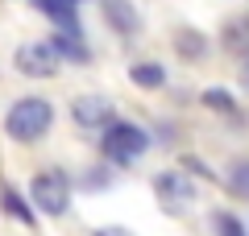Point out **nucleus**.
Segmentation results:
<instances>
[{"instance_id":"obj_1","label":"nucleus","mask_w":249,"mask_h":236,"mask_svg":"<svg viewBox=\"0 0 249 236\" xmlns=\"http://www.w3.org/2000/svg\"><path fill=\"white\" fill-rule=\"evenodd\" d=\"M50 124H54V108H50V100H42V96H25V100H17V104L4 112V133H9L17 145L42 141L46 133H50Z\"/></svg>"},{"instance_id":"obj_2","label":"nucleus","mask_w":249,"mask_h":236,"mask_svg":"<svg viewBox=\"0 0 249 236\" xmlns=\"http://www.w3.org/2000/svg\"><path fill=\"white\" fill-rule=\"evenodd\" d=\"M100 149H104V157L112 166H133L150 149V133L133 120H112L104 129V137H100Z\"/></svg>"},{"instance_id":"obj_3","label":"nucleus","mask_w":249,"mask_h":236,"mask_svg":"<svg viewBox=\"0 0 249 236\" xmlns=\"http://www.w3.org/2000/svg\"><path fill=\"white\" fill-rule=\"evenodd\" d=\"M29 195H34L37 211H46V216H67L71 211V199H75V186L62 170H42L29 183Z\"/></svg>"},{"instance_id":"obj_4","label":"nucleus","mask_w":249,"mask_h":236,"mask_svg":"<svg viewBox=\"0 0 249 236\" xmlns=\"http://www.w3.org/2000/svg\"><path fill=\"white\" fill-rule=\"evenodd\" d=\"M13 62H17V70L25 79H50V75H58V67H62L58 50H54L50 42H25V46H17Z\"/></svg>"},{"instance_id":"obj_5","label":"nucleus","mask_w":249,"mask_h":236,"mask_svg":"<svg viewBox=\"0 0 249 236\" xmlns=\"http://www.w3.org/2000/svg\"><path fill=\"white\" fill-rule=\"evenodd\" d=\"M71 116L79 129H108L112 124V100L108 96H79L71 104Z\"/></svg>"},{"instance_id":"obj_6","label":"nucleus","mask_w":249,"mask_h":236,"mask_svg":"<svg viewBox=\"0 0 249 236\" xmlns=\"http://www.w3.org/2000/svg\"><path fill=\"white\" fill-rule=\"evenodd\" d=\"M154 191H158V199L166 203L170 211H178V207H187V203L196 199V186H191V178H183V174H158L154 178Z\"/></svg>"},{"instance_id":"obj_7","label":"nucleus","mask_w":249,"mask_h":236,"mask_svg":"<svg viewBox=\"0 0 249 236\" xmlns=\"http://www.w3.org/2000/svg\"><path fill=\"white\" fill-rule=\"evenodd\" d=\"M100 9H104V21L116 29V34L133 37L137 29H142V17H137V9L129 4V0H100Z\"/></svg>"},{"instance_id":"obj_8","label":"nucleus","mask_w":249,"mask_h":236,"mask_svg":"<svg viewBox=\"0 0 249 236\" xmlns=\"http://www.w3.org/2000/svg\"><path fill=\"white\" fill-rule=\"evenodd\" d=\"M220 46L229 54H241L245 58L249 54V17H232V21H224V29H220Z\"/></svg>"},{"instance_id":"obj_9","label":"nucleus","mask_w":249,"mask_h":236,"mask_svg":"<svg viewBox=\"0 0 249 236\" xmlns=\"http://www.w3.org/2000/svg\"><path fill=\"white\" fill-rule=\"evenodd\" d=\"M129 79H133L137 87H145V91H158L162 83H166V70H162V62H137V67L129 70Z\"/></svg>"},{"instance_id":"obj_10","label":"nucleus","mask_w":249,"mask_h":236,"mask_svg":"<svg viewBox=\"0 0 249 236\" xmlns=\"http://www.w3.org/2000/svg\"><path fill=\"white\" fill-rule=\"evenodd\" d=\"M175 50L183 54V58H204L208 54V37L199 34V29H178L175 34Z\"/></svg>"},{"instance_id":"obj_11","label":"nucleus","mask_w":249,"mask_h":236,"mask_svg":"<svg viewBox=\"0 0 249 236\" xmlns=\"http://www.w3.org/2000/svg\"><path fill=\"white\" fill-rule=\"evenodd\" d=\"M37 4H42L54 21H62L67 34H79V25H75V0H37Z\"/></svg>"},{"instance_id":"obj_12","label":"nucleus","mask_w":249,"mask_h":236,"mask_svg":"<svg viewBox=\"0 0 249 236\" xmlns=\"http://www.w3.org/2000/svg\"><path fill=\"white\" fill-rule=\"evenodd\" d=\"M0 203H4V211H9L13 219H21V224H34V211L25 207V199H21L13 186H4V191H0Z\"/></svg>"},{"instance_id":"obj_13","label":"nucleus","mask_w":249,"mask_h":236,"mask_svg":"<svg viewBox=\"0 0 249 236\" xmlns=\"http://www.w3.org/2000/svg\"><path fill=\"white\" fill-rule=\"evenodd\" d=\"M204 104L212 108V112H224V116L237 112V100H232V91H220V87H208V91H204Z\"/></svg>"},{"instance_id":"obj_14","label":"nucleus","mask_w":249,"mask_h":236,"mask_svg":"<svg viewBox=\"0 0 249 236\" xmlns=\"http://www.w3.org/2000/svg\"><path fill=\"white\" fill-rule=\"evenodd\" d=\"M229 186H232V195L249 199V162H237V166L229 170Z\"/></svg>"},{"instance_id":"obj_15","label":"nucleus","mask_w":249,"mask_h":236,"mask_svg":"<svg viewBox=\"0 0 249 236\" xmlns=\"http://www.w3.org/2000/svg\"><path fill=\"white\" fill-rule=\"evenodd\" d=\"M96 236H133V232H129V228H96Z\"/></svg>"},{"instance_id":"obj_16","label":"nucleus","mask_w":249,"mask_h":236,"mask_svg":"<svg viewBox=\"0 0 249 236\" xmlns=\"http://www.w3.org/2000/svg\"><path fill=\"white\" fill-rule=\"evenodd\" d=\"M241 87L249 91V54H245V58H241Z\"/></svg>"}]
</instances>
